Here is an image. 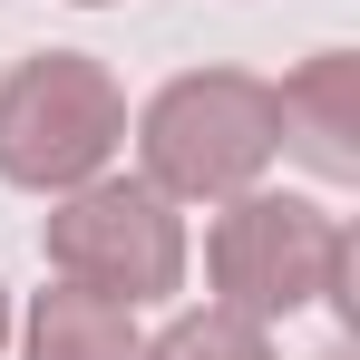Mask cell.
<instances>
[{"instance_id": "cell-6", "label": "cell", "mask_w": 360, "mask_h": 360, "mask_svg": "<svg viewBox=\"0 0 360 360\" xmlns=\"http://www.w3.org/2000/svg\"><path fill=\"white\" fill-rule=\"evenodd\" d=\"M20 351H30V360H136L146 341H136V311H127V302L59 283V292H39V302H30Z\"/></svg>"}, {"instance_id": "cell-2", "label": "cell", "mask_w": 360, "mask_h": 360, "mask_svg": "<svg viewBox=\"0 0 360 360\" xmlns=\"http://www.w3.org/2000/svg\"><path fill=\"white\" fill-rule=\"evenodd\" d=\"M127 146V98L88 49H39L10 68L0 88V176L30 195H68V185L108 176Z\"/></svg>"}, {"instance_id": "cell-4", "label": "cell", "mask_w": 360, "mask_h": 360, "mask_svg": "<svg viewBox=\"0 0 360 360\" xmlns=\"http://www.w3.org/2000/svg\"><path fill=\"white\" fill-rule=\"evenodd\" d=\"M49 273L108 302H166L185 283V224L176 195H156L146 176H88L59 195L49 214Z\"/></svg>"}, {"instance_id": "cell-7", "label": "cell", "mask_w": 360, "mask_h": 360, "mask_svg": "<svg viewBox=\"0 0 360 360\" xmlns=\"http://www.w3.org/2000/svg\"><path fill=\"white\" fill-rule=\"evenodd\" d=\"M136 360H273V341H263V321H243V311H185L166 341H146Z\"/></svg>"}, {"instance_id": "cell-9", "label": "cell", "mask_w": 360, "mask_h": 360, "mask_svg": "<svg viewBox=\"0 0 360 360\" xmlns=\"http://www.w3.org/2000/svg\"><path fill=\"white\" fill-rule=\"evenodd\" d=\"M78 10H98V0H78Z\"/></svg>"}, {"instance_id": "cell-5", "label": "cell", "mask_w": 360, "mask_h": 360, "mask_svg": "<svg viewBox=\"0 0 360 360\" xmlns=\"http://www.w3.org/2000/svg\"><path fill=\"white\" fill-rule=\"evenodd\" d=\"M273 108H283V146H292L311 176H331V185L360 176V59L351 49L302 59V78L273 88Z\"/></svg>"}, {"instance_id": "cell-8", "label": "cell", "mask_w": 360, "mask_h": 360, "mask_svg": "<svg viewBox=\"0 0 360 360\" xmlns=\"http://www.w3.org/2000/svg\"><path fill=\"white\" fill-rule=\"evenodd\" d=\"M0 341H10V292H0Z\"/></svg>"}, {"instance_id": "cell-1", "label": "cell", "mask_w": 360, "mask_h": 360, "mask_svg": "<svg viewBox=\"0 0 360 360\" xmlns=\"http://www.w3.org/2000/svg\"><path fill=\"white\" fill-rule=\"evenodd\" d=\"M136 156L156 195L185 205H224L283 156V108H273V78H243V68H195L176 88H156V108L136 117Z\"/></svg>"}, {"instance_id": "cell-3", "label": "cell", "mask_w": 360, "mask_h": 360, "mask_svg": "<svg viewBox=\"0 0 360 360\" xmlns=\"http://www.w3.org/2000/svg\"><path fill=\"white\" fill-rule=\"evenodd\" d=\"M205 273L224 311L243 321H283L302 302H341V273H351V224L302 205V195H224L214 234H205Z\"/></svg>"}]
</instances>
